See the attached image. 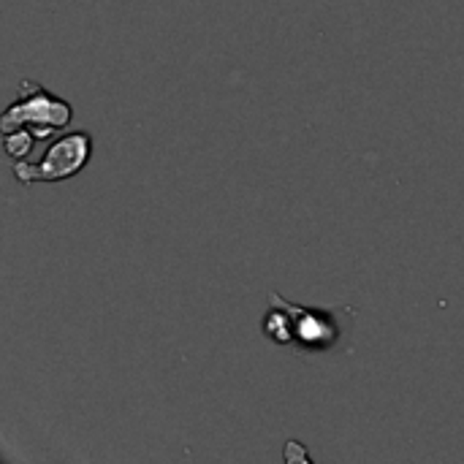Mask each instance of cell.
Returning <instances> with one entry per match:
<instances>
[{
	"label": "cell",
	"instance_id": "6da1fadb",
	"mask_svg": "<svg viewBox=\"0 0 464 464\" xmlns=\"http://www.w3.org/2000/svg\"><path fill=\"white\" fill-rule=\"evenodd\" d=\"M272 296L288 310L291 315V332H294V345L299 353H329L334 351L353 326L356 310L337 304V307H310V304H296L283 299L277 291Z\"/></svg>",
	"mask_w": 464,
	"mask_h": 464
},
{
	"label": "cell",
	"instance_id": "7a4b0ae2",
	"mask_svg": "<svg viewBox=\"0 0 464 464\" xmlns=\"http://www.w3.org/2000/svg\"><path fill=\"white\" fill-rule=\"evenodd\" d=\"M92 155V136L84 130L57 136L38 160H14V177L22 185L35 182H63L76 177Z\"/></svg>",
	"mask_w": 464,
	"mask_h": 464
},
{
	"label": "cell",
	"instance_id": "3957f363",
	"mask_svg": "<svg viewBox=\"0 0 464 464\" xmlns=\"http://www.w3.org/2000/svg\"><path fill=\"white\" fill-rule=\"evenodd\" d=\"M73 120V109L68 101L57 98L46 87H41L33 79L19 82V98L5 109L0 128L3 133L16 130V128H65Z\"/></svg>",
	"mask_w": 464,
	"mask_h": 464
},
{
	"label": "cell",
	"instance_id": "277c9868",
	"mask_svg": "<svg viewBox=\"0 0 464 464\" xmlns=\"http://www.w3.org/2000/svg\"><path fill=\"white\" fill-rule=\"evenodd\" d=\"M261 332L269 343L275 345H283V348H291L294 345V332H291V315L288 310L269 294V307H266V315L261 321Z\"/></svg>",
	"mask_w": 464,
	"mask_h": 464
},
{
	"label": "cell",
	"instance_id": "5b68a950",
	"mask_svg": "<svg viewBox=\"0 0 464 464\" xmlns=\"http://www.w3.org/2000/svg\"><path fill=\"white\" fill-rule=\"evenodd\" d=\"M35 141H38V139L33 136L30 128H16V130H8V133H5L3 150H5V155H8L11 160H24V158L30 155V150H33Z\"/></svg>",
	"mask_w": 464,
	"mask_h": 464
},
{
	"label": "cell",
	"instance_id": "8992f818",
	"mask_svg": "<svg viewBox=\"0 0 464 464\" xmlns=\"http://www.w3.org/2000/svg\"><path fill=\"white\" fill-rule=\"evenodd\" d=\"M285 462L307 464L310 462V454H307V449L299 440H288V446H285Z\"/></svg>",
	"mask_w": 464,
	"mask_h": 464
}]
</instances>
